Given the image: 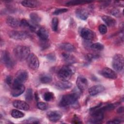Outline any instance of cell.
<instances>
[{
  "label": "cell",
  "mask_w": 124,
  "mask_h": 124,
  "mask_svg": "<svg viewBox=\"0 0 124 124\" xmlns=\"http://www.w3.org/2000/svg\"><path fill=\"white\" fill-rule=\"evenodd\" d=\"M75 72V69L70 65L62 66L58 73V77L62 81H68Z\"/></svg>",
  "instance_id": "1"
},
{
  "label": "cell",
  "mask_w": 124,
  "mask_h": 124,
  "mask_svg": "<svg viewBox=\"0 0 124 124\" xmlns=\"http://www.w3.org/2000/svg\"><path fill=\"white\" fill-rule=\"evenodd\" d=\"M14 54L18 60L23 61L29 57L30 54V49L29 47L25 46H18L15 48Z\"/></svg>",
  "instance_id": "2"
},
{
  "label": "cell",
  "mask_w": 124,
  "mask_h": 124,
  "mask_svg": "<svg viewBox=\"0 0 124 124\" xmlns=\"http://www.w3.org/2000/svg\"><path fill=\"white\" fill-rule=\"evenodd\" d=\"M78 97V94L76 93L65 94L62 97L59 103V105L61 107H63L74 105L77 101Z\"/></svg>",
  "instance_id": "3"
},
{
  "label": "cell",
  "mask_w": 124,
  "mask_h": 124,
  "mask_svg": "<svg viewBox=\"0 0 124 124\" xmlns=\"http://www.w3.org/2000/svg\"><path fill=\"white\" fill-rule=\"evenodd\" d=\"M112 65L113 69L117 71L120 72L124 67V57L122 54H116L113 58Z\"/></svg>",
  "instance_id": "4"
},
{
  "label": "cell",
  "mask_w": 124,
  "mask_h": 124,
  "mask_svg": "<svg viewBox=\"0 0 124 124\" xmlns=\"http://www.w3.org/2000/svg\"><path fill=\"white\" fill-rule=\"evenodd\" d=\"M1 62L8 68H12L15 65V61L10 54L6 50L3 51L1 54Z\"/></svg>",
  "instance_id": "5"
},
{
  "label": "cell",
  "mask_w": 124,
  "mask_h": 124,
  "mask_svg": "<svg viewBox=\"0 0 124 124\" xmlns=\"http://www.w3.org/2000/svg\"><path fill=\"white\" fill-rule=\"evenodd\" d=\"M11 94L14 97H17L22 94L25 90L23 84H20L13 81L12 85Z\"/></svg>",
  "instance_id": "6"
},
{
  "label": "cell",
  "mask_w": 124,
  "mask_h": 124,
  "mask_svg": "<svg viewBox=\"0 0 124 124\" xmlns=\"http://www.w3.org/2000/svg\"><path fill=\"white\" fill-rule=\"evenodd\" d=\"M27 63L31 69L33 70H37L39 66V61L37 57L33 53H30L27 59Z\"/></svg>",
  "instance_id": "7"
},
{
  "label": "cell",
  "mask_w": 124,
  "mask_h": 124,
  "mask_svg": "<svg viewBox=\"0 0 124 124\" xmlns=\"http://www.w3.org/2000/svg\"><path fill=\"white\" fill-rule=\"evenodd\" d=\"M9 35L10 38L16 40H23L28 37L29 34L27 32L21 31H12Z\"/></svg>",
  "instance_id": "8"
},
{
  "label": "cell",
  "mask_w": 124,
  "mask_h": 124,
  "mask_svg": "<svg viewBox=\"0 0 124 124\" xmlns=\"http://www.w3.org/2000/svg\"><path fill=\"white\" fill-rule=\"evenodd\" d=\"M28 78L29 74L27 71L25 70H19L16 73L14 81L20 84H23L26 81Z\"/></svg>",
  "instance_id": "9"
},
{
  "label": "cell",
  "mask_w": 124,
  "mask_h": 124,
  "mask_svg": "<svg viewBox=\"0 0 124 124\" xmlns=\"http://www.w3.org/2000/svg\"><path fill=\"white\" fill-rule=\"evenodd\" d=\"M101 74L105 78L111 79H115L117 78L116 73L108 67H105L101 71Z\"/></svg>",
  "instance_id": "10"
},
{
  "label": "cell",
  "mask_w": 124,
  "mask_h": 124,
  "mask_svg": "<svg viewBox=\"0 0 124 124\" xmlns=\"http://www.w3.org/2000/svg\"><path fill=\"white\" fill-rule=\"evenodd\" d=\"M76 84L78 88L80 91L85 90L88 86V82L87 78L83 76H79L78 77Z\"/></svg>",
  "instance_id": "11"
},
{
  "label": "cell",
  "mask_w": 124,
  "mask_h": 124,
  "mask_svg": "<svg viewBox=\"0 0 124 124\" xmlns=\"http://www.w3.org/2000/svg\"><path fill=\"white\" fill-rule=\"evenodd\" d=\"M80 35L84 40L88 41L93 40L95 36L93 31L86 28H83L81 29L80 31Z\"/></svg>",
  "instance_id": "12"
},
{
  "label": "cell",
  "mask_w": 124,
  "mask_h": 124,
  "mask_svg": "<svg viewBox=\"0 0 124 124\" xmlns=\"http://www.w3.org/2000/svg\"><path fill=\"white\" fill-rule=\"evenodd\" d=\"M62 114L60 111L53 110L48 112L47 113V117L48 120L52 122L58 121L62 117Z\"/></svg>",
  "instance_id": "13"
},
{
  "label": "cell",
  "mask_w": 124,
  "mask_h": 124,
  "mask_svg": "<svg viewBox=\"0 0 124 124\" xmlns=\"http://www.w3.org/2000/svg\"><path fill=\"white\" fill-rule=\"evenodd\" d=\"M105 87L102 85H95L89 89V93L91 96L96 95L105 90Z\"/></svg>",
  "instance_id": "14"
},
{
  "label": "cell",
  "mask_w": 124,
  "mask_h": 124,
  "mask_svg": "<svg viewBox=\"0 0 124 124\" xmlns=\"http://www.w3.org/2000/svg\"><path fill=\"white\" fill-rule=\"evenodd\" d=\"M13 105L15 108L23 110H28L30 108L29 105L26 102L22 100H15Z\"/></svg>",
  "instance_id": "15"
},
{
  "label": "cell",
  "mask_w": 124,
  "mask_h": 124,
  "mask_svg": "<svg viewBox=\"0 0 124 124\" xmlns=\"http://www.w3.org/2000/svg\"><path fill=\"white\" fill-rule=\"evenodd\" d=\"M37 34L42 41H47L49 34L47 30L44 27H41L37 31Z\"/></svg>",
  "instance_id": "16"
},
{
  "label": "cell",
  "mask_w": 124,
  "mask_h": 124,
  "mask_svg": "<svg viewBox=\"0 0 124 124\" xmlns=\"http://www.w3.org/2000/svg\"><path fill=\"white\" fill-rule=\"evenodd\" d=\"M6 22L8 25L12 28H17L21 26L20 21L13 16H8L6 19Z\"/></svg>",
  "instance_id": "17"
},
{
  "label": "cell",
  "mask_w": 124,
  "mask_h": 124,
  "mask_svg": "<svg viewBox=\"0 0 124 124\" xmlns=\"http://www.w3.org/2000/svg\"><path fill=\"white\" fill-rule=\"evenodd\" d=\"M62 56L64 61L68 65L74 64L77 62L76 58L71 54L63 53L62 54Z\"/></svg>",
  "instance_id": "18"
},
{
  "label": "cell",
  "mask_w": 124,
  "mask_h": 124,
  "mask_svg": "<svg viewBox=\"0 0 124 124\" xmlns=\"http://www.w3.org/2000/svg\"><path fill=\"white\" fill-rule=\"evenodd\" d=\"M77 16L82 20H86L89 16L88 12L84 8H78L76 10Z\"/></svg>",
  "instance_id": "19"
},
{
  "label": "cell",
  "mask_w": 124,
  "mask_h": 124,
  "mask_svg": "<svg viewBox=\"0 0 124 124\" xmlns=\"http://www.w3.org/2000/svg\"><path fill=\"white\" fill-rule=\"evenodd\" d=\"M102 19L108 27H113L116 24L115 19L110 16L104 15L102 16Z\"/></svg>",
  "instance_id": "20"
},
{
  "label": "cell",
  "mask_w": 124,
  "mask_h": 124,
  "mask_svg": "<svg viewBox=\"0 0 124 124\" xmlns=\"http://www.w3.org/2000/svg\"><path fill=\"white\" fill-rule=\"evenodd\" d=\"M40 1L37 0H23L21 2V4L26 7L35 8L39 5Z\"/></svg>",
  "instance_id": "21"
},
{
  "label": "cell",
  "mask_w": 124,
  "mask_h": 124,
  "mask_svg": "<svg viewBox=\"0 0 124 124\" xmlns=\"http://www.w3.org/2000/svg\"><path fill=\"white\" fill-rule=\"evenodd\" d=\"M72 86V84L68 82V81H61L57 82L56 84V86L62 90H65L69 88H70Z\"/></svg>",
  "instance_id": "22"
},
{
  "label": "cell",
  "mask_w": 124,
  "mask_h": 124,
  "mask_svg": "<svg viewBox=\"0 0 124 124\" xmlns=\"http://www.w3.org/2000/svg\"><path fill=\"white\" fill-rule=\"evenodd\" d=\"M59 47L61 49L64 50L67 52H73L75 50L74 46L72 44L68 43H62L60 45Z\"/></svg>",
  "instance_id": "23"
},
{
  "label": "cell",
  "mask_w": 124,
  "mask_h": 124,
  "mask_svg": "<svg viewBox=\"0 0 124 124\" xmlns=\"http://www.w3.org/2000/svg\"><path fill=\"white\" fill-rule=\"evenodd\" d=\"M30 17L32 21V22L37 24L39 23L41 20V17L36 13H31L30 15Z\"/></svg>",
  "instance_id": "24"
},
{
  "label": "cell",
  "mask_w": 124,
  "mask_h": 124,
  "mask_svg": "<svg viewBox=\"0 0 124 124\" xmlns=\"http://www.w3.org/2000/svg\"><path fill=\"white\" fill-rule=\"evenodd\" d=\"M52 80L51 76L49 74H44L40 77V81L42 83L47 84L51 82Z\"/></svg>",
  "instance_id": "25"
},
{
  "label": "cell",
  "mask_w": 124,
  "mask_h": 124,
  "mask_svg": "<svg viewBox=\"0 0 124 124\" xmlns=\"http://www.w3.org/2000/svg\"><path fill=\"white\" fill-rule=\"evenodd\" d=\"M11 115L12 117L16 119L21 118L23 117L24 116V114L22 112L16 109H14L12 110L11 112Z\"/></svg>",
  "instance_id": "26"
},
{
  "label": "cell",
  "mask_w": 124,
  "mask_h": 124,
  "mask_svg": "<svg viewBox=\"0 0 124 124\" xmlns=\"http://www.w3.org/2000/svg\"><path fill=\"white\" fill-rule=\"evenodd\" d=\"M90 47L93 50L101 51L104 49V46L102 44L97 42L92 44L90 46Z\"/></svg>",
  "instance_id": "27"
},
{
  "label": "cell",
  "mask_w": 124,
  "mask_h": 124,
  "mask_svg": "<svg viewBox=\"0 0 124 124\" xmlns=\"http://www.w3.org/2000/svg\"><path fill=\"white\" fill-rule=\"evenodd\" d=\"M54 98V95L52 92H46L44 94V99L46 101H52Z\"/></svg>",
  "instance_id": "28"
},
{
  "label": "cell",
  "mask_w": 124,
  "mask_h": 124,
  "mask_svg": "<svg viewBox=\"0 0 124 124\" xmlns=\"http://www.w3.org/2000/svg\"><path fill=\"white\" fill-rule=\"evenodd\" d=\"M58 24H59L58 18L56 17H53L52 20V22H51V27H52V30L53 31H57Z\"/></svg>",
  "instance_id": "29"
},
{
  "label": "cell",
  "mask_w": 124,
  "mask_h": 124,
  "mask_svg": "<svg viewBox=\"0 0 124 124\" xmlns=\"http://www.w3.org/2000/svg\"><path fill=\"white\" fill-rule=\"evenodd\" d=\"M32 90L31 88H28L26 91V93L25 94V99L26 101L30 102L32 100Z\"/></svg>",
  "instance_id": "30"
},
{
  "label": "cell",
  "mask_w": 124,
  "mask_h": 124,
  "mask_svg": "<svg viewBox=\"0 0 124 124\" xmlns=\"http://www.w3.org/2000/svg\"><path fill=\"white\" fill-rule=\"evenodd\" d=\"M22 122L24 123L29 124H39L40 123L38 119L34 117H30L27 120H25Z\"/></svg>",
  "instance_id": "31"
},
{
  "label": "cell",
  "mask_w": 124,
  "mask_h": 124,
  "mask_svg": "<svg viewBox=\"0 0 124 124\" xmlns=\"http://www.w3.org/2000/svg\"><path fill=\"white\" fill-rule=\"evenodd\" d=\"M86 2H90L89 1H81V0H71L70 1H68L66 3V5L68 6H72V5H78L80 4H83L85 3Z\"/></svg>",
  "instance_id": "32"
},
{
  "label": "cell",
  "mask_w": 124,
  "mask_h": 124,
  "mask_svg": "<svg viewBox=\"0 0 124 124\" xmlns=\"http://www.w3.org/2000/svg\"><path fill=\"white\" fill-rule=\"evenodd\" d=\"M37 107L39 109L42 110H45L47 108L48 105L45 102H39L37 104Z\"/></svg>",
  "instance_id": "33"
},
{
  "label": "cell",
  "mask_w": 124,
  "mask_h": 124,
  "mask_svg": "<svg viewBox=\"0 0 124 124\" xmlns=\"http://www.w3.org/2000/svg\"><path fill=\"white\" fill-rule=\"evenodd\" d=\"M98 30L100 33L102 34H105L107 32L108 29L106 25L104 24H101L98 27Z\"/></svg>",
  "instance_id": "34"
},
{
  "label": "cell",
  "mask_w": 124,
  "mask_h": 124,
  "mask_svg": "<svg viewBox=\"0 0 124 124\" xmlns=\"http://www.w3.org/2000/svg\"><path fill=\"white\" fill-rule=\"evenodd\" d=\"M67 11H68V9L67 8L58 9L53 12V14L55 15H60V14H63V13H64L67 12Z\"/></svg>",
  "instance_id": "35"
},
{
  "label": "cell",
  "mask_w": 124,
  "mask_h": 124,
  "mask_svg": "<svg viewBox=\"0 0 124 124\" xmlns=\"http://www.w3.org/2000/svg\"><path fill=\"white\" fill-rule=\"evenodd\" d=\"M31 23L29 22V21H28L27 20H26L25 19H23L20 21L21 26H23L25 27H27V28H29V29L30 28V27L31 25Z\"/></svg>",
  "instance_id": "36"
},
{
  "label": "cell",
  "mask_w": 124,
  "mask_h": 124,
  "mask_svg": "<svg viewBox=\"0 0 124 124\" xmlns=\"http://www.w3.org/2000/svg\"><path fill=\"white\" fill-rule=\"evenodd\" d=\"M110 14L115 16H119L121 14L120 10L117 8H113L111 9L110 10Z\"/></svg>",
  "instance_id": "37"
},
{
  "label": "cell",
  "mask_w": 124,
  "mask_h": 124,
  "mask_svg": "<svg viewBox=\"0 0 124 124\" xmlns=\"http://www.w3.org/2000/svg\"><path fill=\"white\" fill-rule=\"evenodd\" d=\"M72 124H81L82 121L78 116L75 115L73 117V118L72 120Z\"/></svg>",
  "instance_id": "38"
},
{
  "label": "cell",
  "mask_w": 124,
  "mask_h": 124,
  "mask_svg": "<svg viewBox=\"0 0 124 124\" xmlns=\"http://www.w3.org/2000/svg\"><path fill=\"white\" fill-rule=\"evenodd\" d=\"M46 57L47 59H48L50 61H55V60H56L55 55V54H54L53 53L48 54L46 55Z\"/></svg>",
  "instance_id": "39"
},
{
  "label": "cell",
  "mask_w": 124,
  "mask_h": 124,
  "mask_svg": "<svg viewBox=\"0 0 124 124\" xmlns=\"http://www.w3.org/2000/svg\"><path fill=\"white\" fill-rule=\"evenodd\" d=\"M6 82L9 86H12L13 83L12 81V77L10 76H8L6 78Z\"/></svg>",
  "instance_id": "40"
},
{
  "label": "cell",
  "mask_w": 124,
  "mask_h": 124,
  "mask_svg": "<svg viewBox=\"0 0 124 124\" xmlns=\"http://www.w3.org/2000/svg\"><path fill=\"white\" fill-rule=\"evenodd\" d=\"M98 58V56L97 55H93L91 54H89L87 55V58L89 60H93V59H95L96 58Z\"/></svg>",
  "instance_id": "41"
},
{
  "label": "cell",
  "mask_w": 124,
  "mask_h": 124,
  "mask_svg": "<svg viewBox=\"0 0 124 124\" xmlns=\"http://www.w3.org/2000/svg\"><path fill=\"white\" fill-rule=\"evenodd\" d=\"M121 123V121L119 120H111L107 122V124H120Z\"/></svg>",
  "instance_id": "42"
},
{
  "label": "cell",
  "mask_w": 124,
  "mask_h": 124,
  "mask_svg": "<svg viewBox=\"0 0 124 124\" xmlns=\"http://www.w3.org/2000/svg\"><path fill=\"white\" fill-rule=\"evenodd\" d=\"M123 111H124V107H121L117 109L118 113H122L123 112Z\"/></svg>",
  "instance_id": "43"
}]
</instances>
